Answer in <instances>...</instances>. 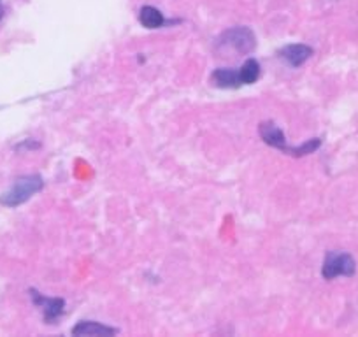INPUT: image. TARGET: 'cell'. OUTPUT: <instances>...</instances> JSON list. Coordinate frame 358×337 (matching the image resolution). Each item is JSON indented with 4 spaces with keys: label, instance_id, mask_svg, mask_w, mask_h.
I'll return each mask as SVG.
<instances>
[{
    "label": "cell",
    "instance_id": "obj_1",
    "mask_svg": "<svg viewBox=\"0 0 358 337\" xmlns=\"http://www.w3.org/2000/svg\"><path fill=\"white\" fill-rule=\"evenodd\" d=\"M43 178L41 176H25L16 180V183L2 195V204L8 206V208H16V206L23 204V202L29 201L34 194L43 190Z\"/></svg>",
    "mask_w": 358,
    "mask_h": 337
},
{
    "label": "cell",
    "instance_id": "obj_2",
    "mask_svg": "<svg viewBox=\"0 0 358 337\" xmlns=\"http://www.w3.org/2000/svg\"><path fill=\"white\" fill-rule=\"evenodd\" d=\"M357 273V262L353 257L346 251H329L325 257V262L322 267V276L325 280H336V278L344 276L351 278Z\"/></svg>",
    "mask_w": 358,
    "mask_h": 337
},
{
    "label": "cell",
    "instance_id": "obj_3",
    "mask_svg": "<svg viewBox=\"0 0 358 337\" xmlns=\"http://www.w3.org/2000/svg\"><path fill=\"white\" fill-rule=\"evenodd\" d=\"M218 44L223 48H230L239 55H250L257 46V39L248 27H234L220 36Z\"/></svg>",
    "mask_w": 358,
    "mask_h": 337
},
{
    "label": "cell",
    "instance_id": "obj_4",
    "mask_svg": "<svg viewBox=\"0 0 358 337\" xmlns=\"http://www.w3.org/2000/svg\"><path fill=\"white\" fill-rule=\"evenodd\" d=\"M258 134H260L262 141L267 143L268 146H273L276 150L283 151V153L290 155L292 148L287 146V137H285L283 130L274 122H262L260 127H258Z\"/></svg>",
    "mask_w": 358,
    "mask_h": 337
},
{
    "label": "cell",
    "instance_id": "obj_5",
    "mask_svg": "<svg viewBox=\"0 0 358 337\" xmlns=\"http://www.w3.org/2000/svg\"><path fill=\"white\" fill-rule=\"evenodd\" d=\"M313 55H315L313 48L306 46V44H288L280 51V57L292 67H301Z\"/></svg>",
    "mask_w": 358,
    "mask_h": 337
},
{
    "label": "cell",
    "instance_id": "obj_6",
    "mask_svg": "<svg viewBox=\"0 0 358 337\" xmlns=\"http://www.w3.org/2000/svg\"><path fill=\"white\" fill-rule=\"evenodd\" d=\"M32 295L36 304L39 306V308H43L44 320H46V322H55V320L64 313L65 302L62 301V299H48V297H43V295H39L37 292H34Z\"/></svg>",
    "mask_w": 358,
    "mask_h": 337
},
{
    "label": "cell",
    "instance_id": "obj_7",
    "mask_svg": "<svg viewBox=\"0 0 358 337\" xmlns=\"http://www.w3.org/2000/svg\"><path fill=\"white\" fill-rule=\"evenodd\" d=\"M72 334L74 336H115V334H118V329L85 320V322H79L78 325L72 327Z\"/></svg>",
    "mask_w": 358,
    "mask_h": 337
},
{
    "label": "cell",
    "instance_id": "obj_8",
    "mask_svg": "<svg viewBox=\"0 0 358 337\" xmlns=\"http://www.w3.org/2000/svg\"><path fill=\"white\" fill-rule=\"evenodd\" d=\"M211 81L218 88H239L243 87L241 72L234 69H216L211 76Z\"/></svg>",
    "mask_w": 358,
    "mask_h": 337
},
{
    "label": "cell",
    "instance_id": "obj_9",
    "mask_svg": "<svg viewBox=\"0 0 358 337\" xmlns=\"http://www.w3.org/2000/svg\"><path fill=\"white\" fill-rule=\"evenodd\" d=\"M139 22L141 25L146 27V29H160V27L165 23V18L157 8L144 6V8L139 11Z\"/></svg>",
    "mask_w": 358,
    "mask_h": 337
},
{
    "label": "cell",
    "instance_id": "obj_10",
    "mask_svg": "<svg viewBox=\"0 0 358 337\" xmlns=\"http://www.w3.org/2000/svg\"><path fill=\"white\" fill-rule=\"evenodd\" d=\"M239 72H241V81H243V85H253V83H257L258 78H260L262 69H260V64H258L255 58H250V60L244 62V65L239 69Z\"/></svg>",
    "mask_w": 358,
    "mask_h": 337
},
{
    "label": "cell",
    "instance_id": "obj_11",
    "mask_svg": "<svg viewBox=\"0 0 358 337\" xmlns=\"http://www.w3.org/2000/svg\"><path fill=\"white\" fill-rule=\"evenodd\" d=\"M0 18H2V6H0Z\"/></svg>",
    "mask_w": 358,
    "mask_h": 337
}]
</instances>
